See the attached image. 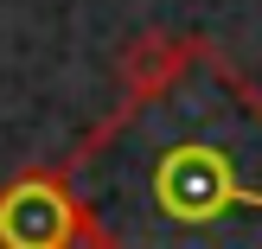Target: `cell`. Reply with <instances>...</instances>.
<instances>
[{
    "label": "cell",
    "instance_id": "obj_1",
    "mask_svg": "<svg viewBox=\"0 0 262 249\" xmlns=\"http://www.w3.org/2000/svg\"><path fill=\"white\" fill-rule=\"evenodd\" d=\"M115 109L64 153L90 249H262V83L205 32H141Z\"/></svg>",
    "mask_w": 262,
    "mask_h": 249
},
{
    "label": "cell",
    "instance_id": "obj_2",
    "mask_svg": "<svg viewBox=\"0 0 262 249\" xmlns=\"http://www.w3.org/2000/svg\"><path fill=\"white\" fill-rule=\"evenodd\" d=\"M0 249H90L64 166H26L0 186Z\"/></svg>",
    "mask_w": 262,
    "mask_h": 249
}]
</instances>
